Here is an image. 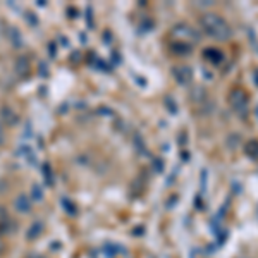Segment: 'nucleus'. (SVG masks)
<instances>
[{"label": "nucleus", "instance_id": "f257e3e1", "mask_svg": "<svg viewBox=\"0 0 258 258\" xmlns=\"http://www.w3.org/2000/svg\"><path fill=\"white\" fill-rule=\"evenodd\" d=\"M200 24H202L203 31L214 40H229L232 36V28L231 24L227 23L222 16L214 14V12H207L203 14V18L200 19Z\"/></svg>", "mask_w": 258, "mask_h": 258}, {"label": "nucleus", "instance_id": "f03ea898", "mask_svg": "<svg viewBox=\"0 0 258 258\" xmlns=\"http://www.w3.org/2000/svg\"><path fill=\"white\" fill-rule=\"evenodd\" d=\"M16 231H18V224H16V220L9 215V210H7L6 207L0 205V238L14 234Z\"/></svg>", "mask_w": 258, "mask_h": 258}, {"label": "nucleus", "instance_id": "7ed1b4c3", "mask_svg": "<svg viewBox=\"0 0 258 258\" xmlns=\"http://www.w3.org/2000/svg\"><path fill=\"white\" fill-rule=\"evenodd\" d=\"M229 103L231 107L234 109L238 114H246L248 110V98H246V93L243 90H232L231 95H229Z\"/></svg>", "mask_w": 258, "mask_h": 258}, {"label": "nucleus", "instance_id": "20e7f679", "mask_svg": "<svg viewBox=\"0 0 258 258\" xmlns=\"http://www.w3.org/2000/svg\"><path fill=\"white\" fill-rule=\"evenodd\" d=\"M172 36H176V38H181V36H184L182 43H193V41L198 40V33L195 31L191 26H188V24H182V23L177 24V26H174Z\"/></svg>", "mask_w": 258, "mask_h": 258}, {"label": "nucleus", "instance_id": "39448f33", "mask_svg": "<svg viewBox=\"0 0 258 258\" xmlns=\"http://www.w3.org/2000/svg\"><path fill=\"white\" fill-rule=\"evenodd\" d=\"M14 209L21 215H28L33 210V200L30 195L26 193H19L14 200Z\"/></svg>", "mask_w": 258, "mask_h": 258}, {"label": "nucleus", "instance_id": "423d86ee", "mask_svg": "<svg viewBox=\"0 0 258 258\" xmlns=\"http://www.w3.org/2000/svg\"><path fill=\"white\" fill-rule=\"evenodd\" d=\"M174 80H176L181 86H189L191 81H193V73H191V68L188 66H177V68L172 69Z\"/></svg>", "mask_w": 258, "mask_h": 258}, {"label": "nucleus", "instance_id": "0eeeda50", "mask_svg": "<svg viewBox=\"0 0 258 258\" xmlns=\"http://www.w3.org/2000/svg\"><path fill=\"white\" fill-rule=\"evenodd\" d=\"M14 71L21 80H28L31 74V62L26 55H19L14 62Z\"/></svg>", "mask_w": 258, "mask_h": 258}, {"label": "nucleus", "instance_id": "6e6552de", "mask_svg": "<svg viewBox=\"0 0 258 258\" xmlns=\"http://www.w3.org/2000/svg\"><path fill=\"white\" fill-rule=\"evenodd\" d=\"M0 120H2L4 126H11V127H14L16 124L19 122V115L16 114V112L12 110L11 107L4 105L2 109H0Z\"/></svg>", "mask_w": 258, "mask_h": 258}, {"label": "nucleus", "instance_id": "1a4fd4ad", "mask_svg": "<svg viewBox=\"0 0 258 258\" xmlns=\"http://www.w3.org/2000/svg\"><path fill=\"white\" fill-rule=\"evenodd\" d=\"M43 231H45L43 220H40V219L33 220L31 226L28 227V231H26V239L28 241H36L41 234H43Z\"/></svg>", "mask_w": 258, "mask_h": 258}, {"label": "nucleus", "instance_id": "9d476101", "mask_svg": "<svg viewBox=\"0 0 258 258\" xmlns=\"http://www.w3.org/2000/svg\"><path fill=\"white\" fill-rule=\"evenodd\" d=\"M6 36H7L9 43H11L14 48H21V47H23L24 40H23V35H21V30H19L18 26H9V28H7Z\"/></svg>", "mask_w": 258, "mask_h": 258}, {"label": "nucleus", "instance_id": "9b49d317", "mask_svg": "<svg viewBox=\"0 0 258 258\" xmlns=\"http://www.w3.org/2000/svg\"><path fill=\"white\" fill-rule=\"evenodd\" d=\"M203 57L209 62H212L214 66H217L224 60V53L217 48H207L205 52H203Z\"/></svg>", "mask_w": 258, "mask_h": 258}, {"label": "nucleus", "instance_id": "f8f14e48", "mask_svg": "<svg viewBox=\"0 0 258 258\" xmlns=\"http://www.w3.org/2000/svg\"><path fill=\"white\" fill-rule=\"evenodd\" d=\"M244 150H246V153L249 157H253V159H258V141L256 140H249L246 145H244Z\"/></svg>", "mask_w": 258, "mask_h": 258}, {"label": "nucleus", "instance_id": "ddd939ff", "mask_svg": "<svg viewBox=\"0 0 258 258\" xmlns=\"http://www.w3.org/2000/svg\"><path fill=\"white\" fill-rule=\"evenodd\" d=\"M43 198V195H41V188L38 184H33V197L31 200H41Z\"/></svg>", "mask_w": 258, "mask_h": 258}, {"label": "nucleus", "instance_id": "4468645a", "mask_svg": "<svg viewBox=\"0 0 258 258\" xmlns=\"http://www.w3.org/2000/svg\"><path fill=\"white\" fill-rule=\"evenodd\" d=\"M43 174H45V179H47V184H53V177L50 176V167L48 164L43 165Z\"/></svg>", "mask_w": 258, "mask_h": 258}, {"label": "nucleus", "instance_id": "2eb2a0df", "mask_svg": "<svg viewBox=\"0 0 258 258\" xmlns=\"http://www.w3.org/2000/svg\"><path fill=\"white\" fill-rule=\"evenodd\" d=\"M6 143V126L2 124V120H0V147Z\"/></svg>", "mask_w": 258, "mask_h": 258}, {"label": "nucleus", "instance_id": "dca6fc26", "mask_svg": "<svg viewBox=\"0 0 258 258\" xmlns=\"http://www.w3.org/2000/svg\"><path fill=\"white\" fill-rule=\"evenodd\" d=\"M7 251V243L4 241V238H0V256H4Z\"/></svg>", "mask_w": 258, "mask_h": 258}, {"label": "nucleus", "instance_id": "f3484780", "mask_svg": "<svg viewBox=\"0 0 258 258\" xmlns=\"http://www.w3.org/2000/svg\"><path fill=\"white\" fill-rule=\"evenodd\" d=\"M30 258H48V256H45V255H38V253H35V255H31Z\"/></svg>", "mask_w": 258, "mask_h": 258}]
</instances>
